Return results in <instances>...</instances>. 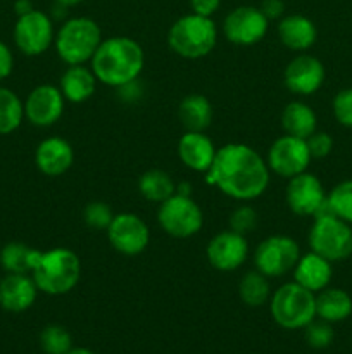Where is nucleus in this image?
Wrapping results in <instances>:
<instances>
[{"label": "nucleus", "mask_w": 352, "mask_h": 354, "mask_svg": "<svg viewBox=\"0 0 352 354\" xmlns=\"http://www.w3.org/2000/svg\"><path fill=\"white\" fill-rule=\"evenodd\" d=\"M54 2L61 3V6H64V7H75V6H78V3L85 2V0H54Z\"/></svg>", "instance_id": "79ce46f5"}, {"label": "nucleus", "mask_w": 352, "mask_h": 354, "mask_svg": "<svg viewBox=\"0 0 352 354\" xmlns=\"http://www.w3.org/2000/svg\"><path fill=\"white\" fill-rule=\"evenodd\" d=\"M309 248L330 263L344 261L352 254V228L335 214H317L309 230Z\"/></svg>", "instance_id": "0eeeda50"}, {"label": "nucleus", "mask_w": 352, "mask_h": 354, "mask_svg": "<svg viewBox=\"0 0 352 354\" xmlns=\"http://www.w3.org/2000/svg\"><path fill=\"white\" fill-rule=\"evenodd\" d=\"M31 277L40 292L48 296H64L78 286L81 279V261L78 254L68 248L41 251Z\"/></svg>", "instance_id": "7ed1b4c3"}, {"label": "nucleus", "mask_w": 352, "mask_h": 354, "mask_svg": "<svg viewBox=\"0 0 352 354\" xmlns=\"http://www.w3.org/2000/svg\"><path fill=\"white\" fill-rule=\"evenodd\" d=\"M316 113L300 100L289 102L282 111V128L286 135L297 138H309L316 131Z\"/></svg>", "instance_id": "b1692460"}, {"label": "nucleus", "mask_w": 352, "mask_h": 354, "mask_svg": "<svg viewBox=\"0 0 352 354\" xmlns=\"http://www.w3.org/2000/svg\"><path fill=\"white\" fill-rule=\"evenodd\" d=\"M54 19L41 10H30L17 16L14 24V44L24 55H41L54 45Z\"/></svg>", "instance_id": "9d476101"}, {"label": "nucleus", "mask_w": 352, "mask_h": 354, "mask_svg": "<svg viewBox=\"0 0 352 354\" xmlns=\"http://www.w3.org/2000/svg\"><path fill=\"white\" fill-rule=\"evenodd\" d=\"M14 68V55L10 48L0 40V82L6 80L12 73Z\"/></svg>", "instance_id": "ea45409f"}, {"label": "nucleus", "mask_w": 352, "mask_h": 354, "mask_svg": "<svg viewBox=\"0 0 352 354\" xmlns=\"http://www.w3.org/2000/svg\"><path fill=\"white\" fill-rule=\"evenodd\" d=\"M144 64V48L130 37H110L102 40L90 61L97 82L113 88H121L138 80Z\"/></svg>", "instance_id": "f03ea898"}, {"label": "nucleus", "mask_w": 352, "mask_h": 354, "mask_svg": "<svg viewBox=\"0 0 352 354\" xmlns=\"http://www.w3.org/2000/svg\"><path fill=\"white\" fill-rule=\"evenodd\" d=\"M138 190L144 196V199L161 204L171 196H175L176 183L168 171L154 168L145 171L138 178Z\"/></svg>", "instance_id": "cd10ccee"}, {"label": "nucleus", "mask_w": 352, "mask_h": 354, "mask_svg": "<svg viewBox=\"0 0 352 354\" xmlns=\"http://www.w3.org/2000/svg\"><path fill=\"white\" fill-rule=\"evenodd\" d=\"M335 332L328 322H311L306 327V342L313 349H326L333 342Z\"/></svg>", "instance_id": "f704fd0d"}, {"label": "nucleus", "mask_w": 352, "mask_h": 354, "mask_svg": "<svg viewBox=\"0 0 352 354\" xmlns=\"http://www.w3.org/2000/svg\"><path fill=\"white\" fill-rule=\"evenodd\" d=\"M66 354H95V353L90 351V349L86 348H71Z\"/></svg>", "instance_id": "37998d69"}, {"label": "nucleus", "mask_w": 352, "mask_h": 354, "mask_svg": "<svg viewBox=\"0 0 352 354\" xmlns=\"http://www.w3.org/2000/svg\"><path fill=\"white\" fill-rule=\"evenodd\" d=\"M300 258V248L292 237L271 235L255 248L254 265L268 279H280L295 268Z\"/></svg>", "instance_id": "1a4fd4ad"}, {"label": "nucleus", "mask_w": 352, "mask_h": 354, "mask_svg": "<svg viewBox=\"0 0 352 354\" xmlns=\"http://www.w3.org/2000/svg\"><path fill=\"white\" fill-rule=\"evenodd\" d=\"M238 296H240L242 303L247 304V306H262L271 297L269 279L266 275H262L261 272H257V270L247 272L240 279V283H238Z\"/></svg>", "instance_id": "c85d7f7f"}, {"label": "nucleus", "mask_w": 352, "mask_h": 354, "mask_svg": "<svg viewBox=\"0 0 352 354\" xmlns=\"http://www.w3.org/2000/svg\"><path fill=\"white\" fill-rule=\"evenodd\" d=\"M278 38L290 50L304 52L316 44L317 30L309 17L302 14H289L280 19Z\"/></svg>", "instance_id": "412c9836"}, {"label": "nucleus", "mask_w": 352, "mask_h": 354, "mask_svg": "<svg viewBox=\"0 0 352 354\" xmlns=\"http://www.w3.org/2000/svg\"><path fill=\"white\" fill-rule=\"evenodd\" d=\"M269 173L268 162L255 149L233 142L217 149L206 180L224 196L248 203L266 192Z\"/></svg>", "instance_id": "f257e3e1"}, {"label": "nucleus", "mask_w": 352, "mask_h": 354, "mask_svg": "<svg viewBox=\"0 0 352 354\" xmlns=\"http://www.w3.org/2000/svg\"><path fill=\"white\" fill-rule=\"evenodd\" d=\"M97 83L99 82H97L92 68H86L85 64H78L69 66L62 73L59 88H61L62 95L68 102L81 104L86 102L95 93Z\"/></svg>", "instance_id": "5701e85b"}, {"label": "nucleus", "mask_w": 352, "mask_h": 354, "mask_svg": "<svg viewBox=\"0 0 352 354\" xmlns=\"http://www.w3.org/2000/svg\"><path fill=\"white\" fill-rule=\"evenodd\" d=\"M259 9L262 10V14H264L269 21L282 19V17L285 16V3H283V0H262Z\"/></svg>", "instance_id": "58836bf2"}, {"label": "nucleus", "mask_w": 352, "mask_h": 354, "mask_svg": "<svg viewBox=\"0 0 352 354\" xmlns=\"http://www.w3.org/2000/svg\"><path fill=\"white\" fill-rule=\"evenodd\" d=\"M40 292L33 277L28 273H7L0 280V308L9 313L28 311Z\"/></svg>", "instance_id": "a211bd4d"}, {"label": "nucleus", "mask_w": 352, "mask_h": 354, "mask_svg": "<svg viewBox=\"0 0 352 354\" xmlns=\"http://www.w3.org/2000/svg\"><path fill=\"white\" fill-rule=\"evenodd\" d=\"M269 19L259 7L240 6L231 10L223 21V33L228 41L242 47L255 45L266 37Z\"/></svg>", "instance_id": "f8f14e48"}, {"label": "nucleus", "mask_w": 352, "mask_h": 354, "mask_svg": "<svg viewBox=\"0 0 352 354\" xmlns=\"http://www.w3.org/2000/svg\"><path fill=\"white\" fill-rule=\"evenodd\" d=\"M75 151L66 138L48 137L38 144L35 151L37 168L47 176H61L72 166Z\"/></svg>", "instance_id": "6ab92c4d"}, {"label": "nucleus", "mask_w": 352, "mask_h": 354, "mask_svg": "<svg viewBox=\"0 0 352 354\" xmlns=\"http://www.w3.org/2000/svg\"><path fill=\"white\" fill-rule=\"evenodd\" d=\"M33 3H31V0H16V3H14V10H16L17 16H23V14H28L30 10H33Z\"/></svg>", "instance_id": "a19ab883"}, {"label": "nucleus", "mask_w": 352, "mask_h": 354, "mask_svg": "<svg viewBox=\"0 0 352 354\" xmlns=\"http://www.w3.org/2000/svg\"><path fill=\"white\" fill-rule=\"evenodd\" d=\"M40 348L45 354H66L72 348V339L62 325H47L40 332Z\"/></svg>", "instance_id": "7c9ffc66"}, {"label": "nucleus", "mask_w": 352, "mask_h": 354, "mask_svg": "<svg viewBox=\"0 0 352 354\" xmlns=\"http://www.w3.org/2000/svg\"><path fill=\"white\" fill-rule=\"evenodd\" d=\"M106 232L114 251L124 256L141 254L150 242L148 225L135 213L114 214Z\"/></svg>", "instance_id": "ddd939ff"}, {"label": "nucleus", "mask_w": 352, "mask_h": 354, "mask_svg": "<svg viewBox=\"0 0 352 354\" xmlns=\"http://www.w3.org/2000/svg\"><path fill=\"white\" fill-rule=\"evenodd\" d=\"M285 86L295 95H313L324 82V66L317 57L299 54L289 62L283 73Z\"/></svg>", "instance_id": "f3484780"}, {"label": "nucleus", "mask_w": 352, "mask_h": 354, "mask_svg": "<svg viewBox=\"0 0 352 354\" xmlns=\"http://www.w3.org/2000/svg\"><path fill=\"white\" fill-rule=\"evenodd\" d=\"M257 221L259 216L257 213H255L254 207L248 206V204H242V206L235 207V209L231 211L228 223H230V230L237 232V234L240 235H247L255 230Z\"/></svg>", "instance_id": "72a5a7b5"}, {"label": "nucleus", "mask_w": 352, "mask_h": 354, "mask_svg": "<svg viewBox=\"0 0 352 354\" xmlns=\"http://www.w3.org/2000/svg\"><path fill=\"white\" fill-rule=\"evenodd\" d=\"M66 99L61 88L54 85H38L24 100V118L33 127L48 128L64 114Z\"/></svg>", "instance_id": "2eb2a0df"}, {"label": "nucleus", "mask_w": 352, "mask_h": 354, "mask_svg": "<svg viewBox=\"0 0 352 354\" xmlns=\"http://www.w3.org/2000/svg\"><path fill=\"white\" fill-rule=\"evenodd\" d=\"M213 106L200 93H190L179 102L178 118L186 131H206L213 123Z\"/></svg>", "instance_id": "393cba45"}, {"label": "nucleus", "mask_w": 352, "mask_h": 354, "mask_svg": "<svg viewBox=\"0 0 352 354\" xmlns=\"http://www.w3.org/2000/svg\"><path fill=\"white\" fill-rule=\"evenodd\" d=\"M326 199L328 206L335 216L347 221V223H352V180L338 183Z\"/></svg>", "instance_id": "2f4dec72"}, {"label": "nucleus", "mask_w": 352, "mask_h": 354, "mask_svg": "<svg viewBox=\"0 0 352 354\" xmlns=\"http://www.w3.org/2000/svg\"><path fill=\"white\" fill-rule=\"evenodd\" d=\"M306 142L307 147H309L311 158H326L331 152V149H333V138L328 133H324V131H314L309 138H306Z\"/></svg>", "instance_id": "e433bc0d"}, {"label": "nucleus", "mask_w": 352, "mask_h": 354, "mask_svg": "<svg viewBox=\"0 0 352 354\" xmlns=\"http://www.w3.org/2000/svg\"><path fill=\"white\" fill-rule=\"evenodd\" d=\"M333 114L344 127L352 128V88L340 90L333 99Z\"/></svg>", "instance_id": "c9c22d12"}, {"label": "nucleus", "mask_w": 352, "mask_h": 354, "mask_svg": "<svg viewBox=\"0 0 352 354\" xmlns=\"http://www.w3.org/2000/svg\"><path fill=\"white\" fill-rule=\"evenodd\" d=\"M24 120V102L16 92L0 86V135H9L21 127Z\"/></svg>", "instance_id": "c756f323"}, {"label": "nucleus", "mask_w": 352, "mask_h": 354, "mask_svg": "<svg viewBox=\"0 0 352 354\" xmlns=\"http://www.w3.org/2000/svg\"><path fill=\"white\" fill-rule=\"evenodd\" d=\"M217 149L204 131H185L178 140L179 161L197 173H207L213 166Z\"/></svg>", "instance_id": "aec40b11"}, {"label": "nucleus", "mask_w": 352, "mask_h": 354, "mask_svg": "<svg viewBox=\"0 0 352 354\" xmlns=\"http://www.w3.org/2000/svg\"><path fill=\"white\" fill-rule=\"evenodd\" d=\"M217 44V26L213 17L200 14H185L171 24L168 45L183 59H202L214 50Z\"/></svg>", "instance_id": "20e7f679"}, {"label": "nucleus", "mask_w": 352, "mask_h": 354, "mask_svg": "<svg viewBox=\"0 0 352 354\" xmlns=\"http://www.w3.org/2000/svg\"><path fill=\"white\" fill-rule=\"evenodd\" d=\"M285 199L290 211L297 216H316L326 203V194L317 176L304 171L289 178Z\"/></svg>", "instance_id": "4468645a"}, {"label": "nucleus", "mask_w": 352, "mask_h": 354, "mask_svg": "<svg viewBox=\"0 0 352 354\" xmlns=\"http://www.w3.org/2000/svg\"><path fill=\"white\" fill-rule=\"evenodd\" d=\"M293 272V282L302 286L311 292H320L326 289L331 280V263L321 258L316 252H307L300 256Z\"/></svg>", "instance_id": "4be33fe9"}, {"label": "nucleus", "mask_w": 352, "mask_h": 354, "mask_svg": "<svg viewBox=\"0 0 352 354\" xmlns=\"http://www.w3.org/2000/svg\"><path fill=\"white\" fill-rule=\"evenodd\" d=\"M41 251L30 248L24 242H9L0 251V265L7 273H28L37 266Z\"/></svg>", "instance_id": "bb28decb"}, {"label": "nucleus", "mask_w": 352, "mask_h": 354, "mask_svg": "<svg viewBox=\"0 0 352 354\" xmlns=\"http://www.w3.org/2000/svg\"><path fill=\"white\" fill-rule=\"evenodd\" d=\"M113 218V209L102 201H92L83 209V220H85L86 227L92 230H107Z\"/></svg>", "instance_id": "473e14b6"}, {"label": "nucleus", "mask_w": 352, "mask_h": 354, "mask_svg": "<svg viewBox=\"0 0 352 354\" xmlns=\"http://www.w3.org/2000/svg\"><path fill=\"white\" fill-rule=\"evenodd\" d=\"M157 221L169 237L190 239L202 230L204 213L192 197L175 194L161 203Z\"/></svg>", "instance_id": "6e6552de"}, {"label": "nucleus", "mask_w": 352, "mask_h": 354, "mask_svg": "<svg viewBox=\"0 0 352 354\" xmlns=\"http://www.w3.org/2000/svg\"><path fill=\"white\" fill-rule=\"evenodd\" d=\"M188 3L193 14L213 17L217 12V9H219L221 0H188Z\"/></svg>", "instance_id": "4c0bfd02"}, {"label": "nucleus", "mask_w": 352, "mask_h": 354, "mask_svg": "<svg viewBox=\"0 0 352 354\" xmlns=\"http://www.w3.org/2000/svg\"><path fill=\"white\" fill-rule=\"evenodd\" d=\"M102 44V31L93 19L85 16L69 17L55 33V50L68 66L86 64Z\"/></svg>", "instance_id": "39448f33"}, {"label": "nucleus", "mask_w": 352, "mask_h": 354, "mask_svg": "<svg viewBox=\"0 0 352 354\" xmlns=\"http://www.w3.org/2000/svg\"><path fill=\"white\" fill-rule=\"evenodd\" d=\"M269 311L282 328H306L316 318V296L297 282L283 283L269 297Z\"/></svg>", "instance_id": "423d86ee"}, {"label": "nucleus", "mask_w": 352, "mask_h": 354, "mask_svg": "<svg viewBox=\"0 0 352 354\" xmlns=\"http://www.w3.org/2000/svg\"><path fill=\"white\" fill-rule=\"evenodd\" d=\"M207 261L217 272H235L245 263L248 254V244L245 235L233 230H224L214 235L206 249Z\"/></svg>", "instance_id": "dca6fc26"}, {"label": "nucleus", "mask_w": 352, "mask_h": 354, "mask_svg": "<svg viewBox=\"0 0 352 354\" xmlns=\"http://www.w3.org/2000/svg\"><path fill=\"white\" fill-rule=\"evenodd\" d=\"M311 159L313 158H311L307 142L304 138H297L285 133L273 142L268 151L266 162L269 166V171L289 180L306 171Z\"/></svg>", "instance_id": "9b49d317"}, {"label": "nucleus", "mask_w": 352, "mask_h": 354, "mask_svg": "<svg viewBox=\"0 0 352 354\" xmlns=\"http://www.w3.org/2000/svg\"><path fill=\"white\" fill-rule=\"evenodd\" d=\"M352 315V299L345 290L326 287L316 296V317L328 324L347 320Z\"/></svg>", "instance_id": "a878e982"}]
</instances>
